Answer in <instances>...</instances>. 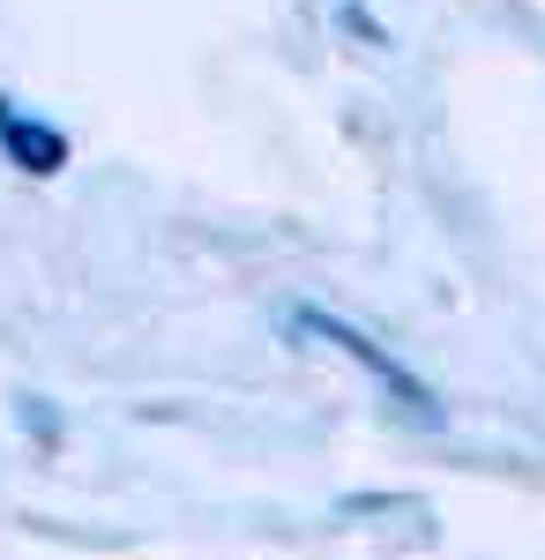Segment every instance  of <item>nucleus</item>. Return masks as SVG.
I'll list each match as a JSON object with an SVG mask.
<instances>
[{
    "label": "nucleus",
    "mask_w": 545,
    "mask_h": 560,
    "mask_svg": "<svg viewBox=\"0 0 545 560\" xmlns=\"http://www.w3.org/2000/svg\"><path fill=\"white\" fill-rule=\"evenodd\" d=\"M292 329H299V337H322V345H336L351 366H367V374H374V382L389 388V396H396L411 419H441V411H433V396L419 388V374H411V366H396V359H389L374 337H359L351 322H336V314H292Z\"/></svg>",
    "instance_id": "f257e3e1"
},
{
    "label": "nucleus",
    "mask_w": 545,
    "mask_h": 560,
    "mask_svg": "<svg viewBox=\"0 0 545 560\" xmlns=\"http://www.w3.org/2000/svg\"><path fill=\"white\" fill-rule=\"evenodd\" d=\"M0 150H8L23 173H60V165H68V135L31 120V113H15L8 97H0Z\"/></svg>",
    "instance_id": "f03ea898"
}]
</instances>
